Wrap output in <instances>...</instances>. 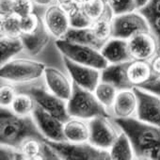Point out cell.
<instances>
[{"label": "cell", "instance_id": "cell-45", "mask_svg": "<svg viewBox=\"0 0 160 160\" xmlns=\"http://www.w3.org/2000/svg\"><path fill=\"white\" fill-rule=\"evenodd\" d=\"M74 1H75V3H83V2H85L86 1V0H74Z\"/></svg>", "mask_w": 160, "mask_h": 160}, {"label": "cell", "instance_id": "cell-43", "mask_svg": "<svg viewBox=\"0 0 160 160\" xmlns=\"http://www.w3.org/2000/svg\"><path fill=\"white\" fill-rule=\"evenodd\" d=\"M149 2V0H135V3H136V6H137V9H141L143 8L147 3Z\"/></svg>", "mask_w": 160, "mask_h": 160}, {"label": "cell", "instance_id": "cell-42", "mask_svg": "<svg viewBox=\"0 0 160 160\" xmlns=\"http://www.w3.org/2000/svg\"><path fill=\"white\" fill-rule=\"evenodd\" d=\"M59 2L61 3L63 7H66V8H70L71 6L75 4L74 0H59Z\"/></svg>", "mask_w": 160, "mask_h": 160}, {"label": "cell", "instance_id": "cell-34", "mask_svg": "<svg viewBox=\"0 0 160 160\" xmlns=\"http://www.w3.org/2000/svg\"><path fill=\"white\" fill-rule=\"evenodd\" d=\"M16 90L12 85H3L0 88V104L1 107H10L16 97Z\"/></svg>", "mask_w": 160, "mask_h": 160}, {"label": "cell", "instance_id": "cell-20", "mask_svg": "<svg viewBox=\"0 0 160 160\" xmlns=\"http://www.w3.org/2000/svg\"><path fill=\"white\" fill-rule=\"evenodd\" d=\"M66 41L79 43V44H85L89 46H92L98 50H101L105 42L99 40L94 32L92 31V28H70L68 32L62 38Z\"/></svg>", "mask_w": 160, "mask_h": 160}, {"label": "cell", "instance_id": "cell-12", "mask_svg": "<svg viewBox=\"0 0 160 160\" xmlns=\"http://www.w3.org/2000/svg\"><path fill=\"white\" fill-rule=\"evenodd\" d=\"M32 117L45 138L54 141L66 140L63 131L64 122L48 111L44 110L38 104L35 105L32 111Z\"/></svg>", "mask_w": 160, "mask_h": 160}, {"label": "cell", "instance_id": "cell-8", "mask_svg": "<svg viewBox=\"0 0 160 160\" xmlns=\"http://www.w3.org/2000/svg\"><path fill=\"white\" fill-rule=\"evenodd\" d=\"M21 92L30 94L36 104L41 106L44 110L48 111L61 122H65L71 119V116L68 113L66 101L55 95L50 91L47 92L42 88L31 87L28 90H22Z\"/></svg>", "mask_w": 160, "mask_h": 160}, {"label": "cell", "instance_id": "cell-11", "mask_svg": "<svg viewBox=\"0 0 160 160\" xmlns=\"http://www.w3.org/2000/svg\"><path fill=\"white\" fill-rule=\"evenodd\" d=\"M63 62L72 79V82L83 89L94 92L95 88L101 81V70L76 63L64 56Z\"/></svg>", "mask_w": 160, "mask_h": 160}, {"label": "cell", "instance_id": "cell-32", "mask_svg": "<svg viewBox=\"0 0 160 160\" xmlns=\"http://www.w3.org/2000/svg\"><path fill=\"white\" fill-rule=\"evenodd\" d=\"M109 5L114 15L132 12L137 9L135 0H109Z\"/></svg>", "mask_w": 160, "mask_h": 160}, {"label": "cell", "instance_id": "cell-41", "mask_svg": "<svg viewBox=\"0 0 160 160\" xmlns=\"http://www.w3.org/2000/svg\"><path fill=\"white\" fill-rule=\"evenodd\" d=\"M151 68L152 72V77H159L160 76V53H157L152 57L151 61Z\"/></svg>", "mask_w": 160, "mask_h": 160}, {"label": "cell", "instance_id": "cell-29", "mask_svg": "<svg viewBox=\"0 0 160 160\" xmlns=\"http://www.w3.org/2000/svg\"><path fill=\"white\" fill-rule=\"evenodd\" d=\"M1 35L10 37H20L21 31V17L15 13L1 16Z\"/></svg>", "mask_w": 160, "mask_h": 160}, {"label": "cell", "instance_id": "cell-17", "mask_svg": "<svg viewBox=\"0 0 160 160\" xmlns=\"http://www.w3.org/2000/svg\"><path fill=\"white\" fill-rule=\"evenodd\" d=\"M100 52L109 64L133 60L129 50L128 40L120 38L109 39L105 42Z\"/></svg>", "mask_w": 160, "mask_h": 160}, {"label": "cell", "instance_id": "cell-14", "mask_svg": "<svg viewBox=\"0 0 160 160\" xmlns=\"http://www.w3.org/2000/svg\"><path fill=\"white\" fill-rule=\"evenodd\" d=\"M44 25L50 35L62 39L71 28L69 14L59 6H51L44 14Z\"/></svg>", "mask_w": 160, "mask_h": 160}, {"label": "cell", "instance_id": "cell-30", "mask_svg": "<svg viewBox=\"0 0 160 160\" xmlns=\"http://www.w3.org/2000/svg\"><path fill=\"white\" fill-rule=\"evenodd\" d=\"M83 11L94 22L100 18H102L106 4L105 0H86L81 5Z\"/></svg>", "mask_w": 160, "mask_h": 160}, {"label": "cell", "instance_id": "cell-22", "mask_svg": "<svg viewBox=\"0 0 160 160\" xmlns=\"http://www.w3.org/2000/svg\"><path fill=\"white\" fill-rule=\"evenodd\" d=\"M64 136L67 141L70 142H86L90 138L89 123H85L81 119H70L64 122Z\"/></svg>", "mask_w": 160, "mask_h": 160}, {"label": "cell", "instance_id": "cell-23", "mask_svg": "<svg viewBox=\"0 0 160 160\" xmlns=\"http://www.w3.org/2000/svg\"><path fill=\"white\" fill-rule=\"evenodd\" d=\"M108 152L110 159L113 160H130L135 156L130 138L123 131L119 134Z\"/></svg>", "mask_w": 160, "mask_h": 160}, {"label": "cell", "instance_id": "cell-35", "mask_svg": "<svg viewBox=\"0 0 160 160\" xmlns=\"http://www.w3.org/2000/svg\"><path fill=\"white\" fill-rule=\"evenodd\" d=\"M33 0H14L13 13L19 17H25L33 12Z\"/></svg>", "mask_w": 160, "mask_h": 160}, {"label": "cell", "instance_id": "cell-19", "mask_svg": "<svg viewBox=\"0 0 160 160\" xmlns=\"http://www.w3.org/2000/svg\"><path fill=\"white\" fill-rule=\"evenodd\" d=\"M50 33L47 30L44 22H42L39 28L32 33L29 34H21L20 38L22 39L25 48L31 55L40 54L47 43L50 41Z\"/></svg>", "mask_w": 160, "mask_h": 160}, {"label": "cell", "instance_id": "cell-1", "mask_svg": "<svg viewBox=\"0 0 160 160\" xmlns=\"http://www.w3.org/2000/svg\"><path fill=\"white\" fill-rule=\"evenodd\" d=\"M115 122L130 138L137 159L160 160V126L132 117L116 118Z\"/></svg>", "mask_w": 160, "mask_h": 160}, {"label": "cell", "instance_id": "cell-6", "mask_svg": "<svg viewBox=\"0 0 160 160\" xmlns=\"http://www.w3.org/2000/svg\"><path fill=\"white\" fill-rule=\"evenodd\" d=\"M46 65L31 59H13L1 65L0 76L11 82H29L42 77Z\"/></svg>", "mask_w": 160, "mask_h": 160}, {"label": "cell", "instance_id": "cell-5", "mask_svg": "<svg viewBox=\"0 0 160 160\" xmlns=\"http://www.w3.org/2000/svg\"><path fill=\"white\" fill-rule=\"evenodd\" d=\"M56 46L62 56L79 64L91 66L101 71L109 64L103 57L100 50L92 46L74 43L64 39H57Z\"/></svg>", "mask_w": 160, "mask_h": 160}, {"label": "cell", "instance_id": "cell-18", "mask_svg": "<svg viewBox=\"0 0 160 160\" xmlns=\"http://www.w3.org/2000/svg\"><path fill=\"white\" fill-rule=\"evenodd\" d=\"M138 108V98L133 89L122 90L118 92L113 104V110L117 118H129Z\"/></svg>", "mask_w": 160, "mask_h": 160}, {"label": "cell", "instance_id": "cell-26", "mask_svg": "<svg viewBox=\"0 0 160 160\" xmlns=\"http://www.w3.org/2000/svg\"><path fill=\"white\" fill-rule=\"evenodd\" d=\"M35 105L36 102L30 94L21 92L20 93H17L11 107L15 114L19 116H28L32 113Z\"/></svg>", "mask_w": 160, "mask_h": 160}, {"label": "cell", "instance_id": "cell-24", "mask_svg": "<svg viewBox=\"0 0 160 160\" xmlns=\"http://www.w3.org/2000/svg\"><path fill=\"white\" fill-rule=\"evenodd\" d=\"M25 48L24 42L20 37H10L1 35L0 39V53L1 65L8 62L12 57L20 53Z\"/></svg>", "mask_w": 160, "mask_h": 160}, {"label": "cell", "instance_id": "cell-15", "mask_svg": "<svg viewBox=\"0 0 160 160\" xmlns=\"http://www.w3.org/2000/svg\"><path fill=\"white\" fill-rule=\"evenodd\" d=\"M44 78L48 90L59 98L68 101L72 93V83L58 69L47 67L44 70Z\"/></svg>", "mask_w": 160, "mask_h": 160}, {"label": "cell", "instance_id": "cell-3", "mask_svg": "<svg viewBox=\"0 0 160 160\" xmlns=\"http://www.w3.org/2000/svg\"><path fill=\"white\" fill-rule=\"evenodd\" d=\"M67 109L71 118L81 120L98 116L108 117L106 108L99 102L93 92L88 91L72 82V93L67 101Z\"/></svg>", "mask_w": 160, "mask_h": 160}, {"label": "cell", "instance_id": "cell-38", "mask_svg": "<svg viewBox=\"0 0 160 160\" xmlns=\"http://www.w3.org/2000/svg\"><path fill=\"white\" fill-rule=\"evenodd\" d=\"M144 17L148 15H160V0H149V2L138 10Z\"/></svg>", "mask_w": 160, "mask_h": 160}, {"label": "cell", "instance_id": "cell-37", "mask_svg": "<svg viewBox=\"0 0 160 160\" xmlns=\"http://www.w3.org/2000/svg\"><path fill=\"white\" fill-rule=\"evenodd\" d=\"M150 30L154 36L157 42V53H160V15H148L145 16Z\"/></svg>", "mask_w": 160, "mask_h": 160}, {"label": "cell", "instance_id": "cell-39", "mask_svg": "<svg viewBox=\"0 0 160 160\" xmlns=\"http://www.w3.org/2000/svg\"><path fill=\"white\" fill-rule=\"evenodd\" d=\"M139 88L148 91L152 93H154L160 96V76L159 77H152L148 82L138 86Z\"/></svg>", "mask_w": 160, "mask_h": 160}, {"label": "cell", "instance_id": "cell-7", "mask_svg": "<svg viewBox=\"0 0 160 160\" xmlns=\"http://www.w3.org/2000/svg\"><path fill=\"white\" fill-rule=\"evenodd\" d=\"M112 37L129 40L140 32H149L150 27L146 18L141 13L134 12L115 15L111 21Z\"/></svg>", "mask_w": 160, "mask_h": 160}, {"label": "cell", "instance_id": "cell-33", "mask_svg": "<svg viewBox=\"0 0 160 160\" xmlns=\"http://www.w3.org/2000/svg\"><path fill=\"white\" fill-rule=\"evenodd\" d=\"M42 22V21L40 19V17L34 12L28 14V16L22 17L21 18L22 34H29L34 32L39 28Z\"/></svg>", "mask_w": 160, "mask_h": 160}, {"label": "cell", "instance_id": "cell-13", "mask_svg": "<svg viewBox=\"0 0 160 160\" xmlns=\"http://www.w3.org/2000/svg\"><path fill=\"white\" fill-rule=\"evenodd\" d=\"M128 45L133 59L148 60L157 54V42L150 31L134 35L128 40Z\"/></svg>", "mask_w": 160, "mask_h": 160}, {"label": "cell", "instance_id": "cell-9", "mask_svg": "<svg viewBox=\"0 0 160 160\" xmlns=\"http://www.w3.org/2000/svg\"><path fill=\"white\" fill-rule=\"evenodd\" d=\"M133 90L138 98V119L160 126V96L139 87H134Z\"/></svg>", "mask_w": 160, "mask_h": 160}, {"label": "cell", "instance_id": "cell-10", "mask_svg": "<svg viewBox=\"0 0 160 160\" xmlns=\"http://www.w3.org/2000/svg\"><path fill=\"white\" fill-rule=\"evenodd\" d=\"M89 127V142L102 150L108 151L119 136L115 128L109 122L108 117L98 116L91 119Z\"/></svg>", "mask_w": 160, "mask_h": 160}, {"label": "cell", "instance_id": "cell-36", "mask_svg": "<svg viewBox=\"0 0 160 160\" xmlns=\"http://www.w3.org/2000/svg\"><path fill=\"white\" fill-rule=\"evenodd\" d=\"M1 160H24L27 159L24 153L17 148H13L8 145L1 144L0 149Z\"/></svg>", "mask_w": 160, "mask_h": 160}, {"label": "cell", "instance_id": "cell-40", "mask_svg": "<svg viewBox=\"0 0 160 160\" xmlns=\"http://www.w3.org/2000/svg\"><path fill=\"white\" fill-rule=\"evenodd\" d=\"M13 2L14 0H1V2H0L1 16L13 13Z\"/></svg>", "mask_w": 160, "mask_h": 160}, {"label": "cell", "instance_id": "cell-44", "mask_svg": "<svg viewBox=\"0 0 160 160\" xmlns=\"http://www.w3.org/2000/svg\"><path fill=\"white\" fill-rule=\"evenodd\" d=\"M33 1L39 5H48L52 0H33Z\"/></svg>", "mask_w": 160, "mask_h": 160}, {"label": "cell", "instance_id": "cell-27", "mask_svg": "<svg viewBox=\"0 0 160 160\" xmlns=\"http://www.w3.org/2000/svg\"><path fill=\"white\" fill-rule=\"evenodd\" d=\"M45 142L35 138L26 139L19 150L24 153L27 159H43Z\"/></svg>", "mask_w": 160, "mask_h": 160}, {"label": "cell", "instance_id": "cell-25", "mask_svg": "<svg viewBox=\"0 0 160 160\" xmlns=\"http://www.w3.org/2000/svg\"><path fill=\"white\" fill-rule=\"evenodd\" d=\"M93 92L105 108H110L113 107L119 90L112 84L101 80Z\"/></svg>", "mask_w": 160, "mask_h": 160}, {"label": "cell", "instance_id": "cell-4", "mask_svg": "<svg viewBox=\"0 0 160 160\" xmlns=\"http://www.w3.org/2000/svg\"><path fill=\"white\" fill-rule=\"evenodd\" d=\"M44 142L49 145L59 156L60 159L66 160H108L110 159L109 152L99 149L89 141L87 142H70V141H54L45 139Z\"/></svg>", "mask_w": 160, "mask_h": 160}, {"label": "cell", "instance_id": "cell-21", "mask_svg": "<svg viewBox=\"0 0 160 160\" xmlns=\"http://www.w3.org/2000/svg\"><path fill=\"white\" fill-rule=\"evenodd\" d=\"M127 75L134 87H138L148 82L152 76L151 63L148 60L133 59L128 66Z\"/></svg>", "mask_w": 160, "mask_h": 160}, {"label": "cell", "instance_id": "cell-31", "mask_svg": "<svg viewBox=\"0 0 160 160\" xmlns=\"http://www.w3.org/2000/svg\"><path fill=\"white\" fill-rule=\"evenodd\" d=\"M91 28L95 36L105 42L108 41L110 37H112V25L111 22L107 19L100 18L94 21Z\"/></svg>", "mask_w": 160, "mask_h": 160}, {"label": "cell", "instance_id": "cell-28", "mask_svg": "<svg viewBox=\"0 0 160 160\" xmlns=\"http://www.w3.org/2000/svg\"><path fill=\"white\" fill-rule=\"evenodd\" d=\"M69 20L71 28H84L92 27L93 21L86 14L82 7L75 3L68 9Z\"/></svg>", "mask_w": 160, "mask_h": 160}, {"label": "cell", "instance_id": "cell-2", "mask_svg": "<svg viewBox=\"0 0 160 160\" xmlns=\"http://www.w3.org/2000/svg\"><path fill=\"white\" fill-rule=\"evenodd\" d=\"M30 138L44 141L46 138L38 128L33 117L19 116L5 107L0 111V141L19 149L22 143Z\"/></svg>", "mask_w": 160, "mask_h": 160}, {"label": "cell", "instance_id": "cell-16", "mask_svg": "<svg viewBox=\"0 0 160 160\" xmlns=\"http://www.w3.org/2000/svg\"><path fill=\"white\" fill-rule=\"evenodd\" d=\"M129 64L130 61L108 64L105 69L101 71V80L112 84L119 91L133 89L134 86L130 82L127 75V69Z\"/></svg>", "mask_w": 160, "mask_h": 160}]
</instances>
